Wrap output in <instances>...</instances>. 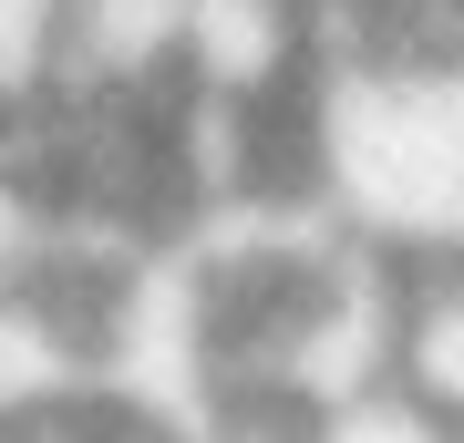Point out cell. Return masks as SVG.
Wrapping results in <instances>:
<instances>
[{"label":"cell","mask_w":464,"mask_h":443,"mask_svg":"<svg viewBox=\"0 0 464 443\" xmlns=\"http://www.w3.org/2000/svg\"><path fill=\"white\" fill-rule=\"evenodd\" d=\"M63 11L72 0H0V103L42 93L63 63Z\"/></svg>","instance_id":"3"},{"label":"cell","mask_w":464,"mask_h":443,"mask_svg":"<svg viewBox=\"0 0 464 443\" xmlns=\"http://www.w3.org/2000/svg\"><path fill=\"white\" fill-rule=\"evenodd\" d=\"M299 443H464V423L444 402L402 392V381H372V392H351V402L299 412Z\"/></svg>","instance_id":"2"},{"label":"cell","mask_w":464,"mask_h":443,"mask_svg":"<svg viewBox=\"0 0 464 443\" xmlns=\"http://www.w3.org/2000/svg\"><path fill=\"white\" fill-rule=\"evenodd\" d=\"M310 197L413 268L464 258V82L444 63H320Z\"/></svg>","instance_id":"1"}]
</instances>
